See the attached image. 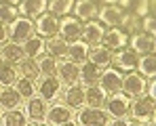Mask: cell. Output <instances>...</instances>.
I'll return each mask as SVG.
<instances>
[{"instance_id":"29","label":"cell","mask_w":156,"mask_h":126,"mask_svg":"<svg viewBox=\"0 0 156 126\" xmlns=\"http://www.w3.org/2000/svg\"><path fill=\"white\" fill-rule=\"evenodd\" d=\"M21 46H23L26 57H30V59H38V57L44 53V38H40V36H30Z\"/></svg>"},{"instance_id":"23","label":"cell","mask_w":156,"mask_h":126,"mask_svg":"<svg viewBox=\"0 0 156 126\" xmlns=\"http://www.w3.org/2000/svg\"><path fill=\"white\" fill-rule=\"evenodd\" d=\"M21 95L17 93V88L15 86H4L2 90H0V107L6 111V109H17L19 105H21Z\"/></svg>"},{"instance_id":"33","label":"cell","mask_w":156,"mask_h":126,"mask_svg":"<svg viewBox=\"0 0 156 126\" xmlns=\"http://www.w3.org/2000/svg\"><path fill=\"white\" fill-rule=\"evenodd\" d=\"M120 27L133 36V34H137V32H141V17H137V15H133L131 11H127L125 15H122V21H120Z\"/></svg>"},{"instance_id":"32","label":"cell","mask_w":156,"mask_h":126,"mask_svg":"<svg viewBox=\"0 0 156 126\" xmlns=\"http://www.w3.org/2000/svg\"><path fill=\"white\" fill-rule=\"evenodd\" d=\"M137 70L144 78H154L156 76V57L154 53H148V55H141L139 57V63H137Z\"/></svg>"},{"instance_id":"35","label":"cell","mask_w":156,"mask_h":126,"mask_svg":"<svg viewBox=\"0 0 156 126\" xmlns=\"http://www.w3.org/2000/svg\"><path fill=\"white\" fill-rule=\"evenodd\" d=\"M15 88H17V93L23 97V99H30V97H34L36 95V84H34V80H30V78H17V82H15Z\"/></svg>"},{"instance_id":"41","label":"cell","mask_w":156,"mask_h":126,"mask_svg":"<svg viewBox=\"0 0 156 126\" xmlns=\"http://www.w3.org/2000/svg\"><path fill=\"white\" fill-rule=\"evenodd\" d=\"M133 2H135V0H116V4H118V6H120V9H122L125 13H127V11H131Z\"/></svg>"},{"instance_id":"21","label":"cell","mask_w":156,"mask_h":126,"mask_svg":"<svg viewBox=\"0 0 156 126\" xmlns=\"http://www.w3.org/2000/svg\"><path fill=\"white\" fill-rule=\"evenodd\" d=\"M89 50H91V46L84 40H76L68 46V59L76 65H82L84 61H89Z\"/></svg>"},{"instance_id":"17","label":"cell","mask_w":156,"mask_h":126,"mask_svg":"<svg viewBox=\"0 0 156 126\" xmlns=\"http://www.w3.org/2000/svg\"><path fill=\"white\" fill-rule=\"evenodd\" d=\"M47 109H49V103L44 99H40V97H36V95L30 97L26 103V116L32 122H42L44 116H47Z\"/></svg>"},{"instance_id":"40","label":"cell","mask_w":156,"mask_h":126,"mask_svg":"<svg viewBox=\"0 0 156 126\" xmlns=\"http://www.w3.org/2000/svg\"><path fill=\"white\" fill-rule=\"evenodd\" d=\"M154 90H156V80L154 78L146 80V93H148V97H154Z\"/></svg>"},{"instance_id":"6","label":"cell","mask_w":156,"mask_h":126,"mask_svg":"<svg viewBox=\"0 0 156 126\" xmlns=\"http://www.w3.org/2000/svg\"><path fill=\"white\" fill-rule=\"evenodd\" d=\"M104 107H105V111H108V116H112V118H127L129 109H131V97L118 90L110 99H105Z\"/></svg>"},{"instance_id":"51","label":"cell","mask_w":156,"mask_h":126,"mask_svg":"<svg viewBox=\"0 0 156 126\" xmlns=\"http://www.w3.org/2000/svg\"><path fill=\"white\" fill-rule=\"evenodd\" d=\"M0 90H2V86H0Z\"/></svg>"},{"instance_id":"3","label":"cell","mask_w":156,"mask_h":126,"mask_svg":"<svg viewBox=\"0 0 156 126\" xmlns=\"http://www.w3.org/2000/svg\"><path fill=\"white\" fill-rule=\"evenodd\" d=\"M6 29H9V40L11 42L23 44L30 36H34V21L27 19V17H17L13 23L6 25Z\"/></svg>"},{"instance_id":"5","label":"cell","mask_w":156,"mask_h":126,"mask_svg":"<svg viewBox=\"0 0 156 126\" xmlns=\"http://www.w3.org/2000/svg\"><path fill=\"white\" fill-rule=\"evenodd\" d=\"M112 65H114V70H118V72H135L137 70V63H139V55L135 53V50L131 49V46H125V49L116 50L114 55H112V61H110Z\"/></svg>"},{"instance_id":"46","label":"cell","mask_w":156,"mask_h":126,"mask_svg":"<svg viewBox=\"0 0 156 126\" xmlns=\"http://www.w3.org/2000/svg\"><path fill=\"white\" fill-rule=\"evenodd\" d=\"M57 126H76L74 122H63V124H57Z\"/></svg>"},{"instance_id":"25","label":"cell","mask_w":156,"mask_h":126,"mask_svg":"<svg viewBox=\"0 0 156 126\" xmlns=\"http://www.w3.org/2000/svg\"><path fill=\"white\" fill-rule=\"evenodd\" d=\"M2 59H6V61L13 63V65H19V63L26 59L23 46L17 44V42H4V44H2Z\"/></svg>"},{"instance_id":"50","label":"cell","mask_w":156,"mask_h":126,"mask_svg":"<svg viewBox=\"0 0 156 126\" xmlns=\"http://www.w3.org/2000/svg\"><path fill=\"white\" fill-rule=\"evenodd\" d=\"M148 126H154V124H152V122H148Z\"/></svg>"},{"instance_id":"10","label":"cell","mask_w":156,"mask_h":126,"mask_svg":"<svg viewBox=\"0 0 156 126\" xmlns=\"http://www.w3.org/2000/svg\"><path fill=\"white\" fill-rule=\"evenodd\" d=\"M120 90H125V95H129L131 99L144 95L146 93V78L139 74L137 70L135 72H127V74L122 76V88Z\"/></svg>"},{"instance_id":"34","label":"cell","mask_w":156,"mask_h":126,"mask_svg":"<svg viewBox=\"0 0 156 126\" xmlns=\"http://www.w3.org/2000/svg\"><path fill=\"white\" fill-rule=\"evenodd\" d=\"M38 72H40V76H55L57 74V59H53L51 55H40Z\"/></svg>"},{"instance_id":"42","label":"cell","mask_w":156,"mask_h":126,"mask_svg":"<svg viewBox=\"0 0 156 126\" xmlns=\"http://www.w3.org/2000/svg\"><path fill=\"white\" fill-rule=\"evenodd\" d=\"M6 38H9V29H6V25H4V23H0V44H4Z\"/></svg>"},{"instance_id":"2","label":"cell","mask_w":156,"mask_h":126,"mask_svg":"<svg viewBox=\"0 0 156 126\" xmlns=\"http://www.w3.org/2000/svg\"><path fill=\"white\" fill-rule=\"evenodd\" d=\"M76 122L78 126H108L110 122V116L104 107H80L78 109V116H76Z\"/></svg>"},{"instance_id":"20","label":"cell","mask_w":156,"mask_h":126,"mask_svg":"<svg viewBox=\"0 0 156 126\" xmlns=\"http://www.w3.org/2000/svg\"><path fill=\"white\" fill-rule=\"evenodd\" d=\"M19 15L27 19H36L42 13H47V0H21L17 6Z\"/></svg>"},{"instance_id":"43","label":"cell","mask_w":156,"mask_h":126,"mask_svg":"<svg viewBox=\"0 0 156 126\" xmlns=\"http://www.w3.org/2000/svg\"><path fill=\"white\" fill-rule=\"evenodd\" d=\"M108 126H129V122L125 120V118H114V120H110Z\"/></svg>"},{"instance_id":"15","label":"cell","mask_w":156,"mask_h":126,"mask_svg":"<svg viewBox=\"0 0 156 126\" xmlns=\"http://www.w3.org/2000/svg\"><path fill=\"white\" fill-rule=\"evenodd\" d=\"M122 15H125V11L118 6V4H104L99 11H97V17H99V21L108 27H118L120 21H122Z\"/></svg>"},{"instance_id":"11","label":"cell","mask_w":156,"mask_h":126,"mask_svg":"<svg viewBox=\"0 0 156 126\" xmlns=\"http://www.w3.org/2000/svg\"><path fill=\"white\" fill-rule=\"evenodd\" d=\"M104 32H105V25L99 19H91V21L82 23V36H80V40H84L89 46H97V44H101Z\"/></svg>"},{"instance_id":"30","label":"cell","mask_w":156,"mask_h":126,"mask_svg":"<svg viewBox=\"0 0 156 126\" xmlns=\"http://www.w3.org/2000/svg\"><path fill=\"white\" fill-rule=\"evenodd\" d=\"M89 61L99 65V67H108L110 61H112V50H108L104 44H97L89 50Z\"/></svg>"},{"instance_id":"31","label":"cell","mask_w":156,"mask_h":126,"mask_svg":"<svg viewBox=\"0 0 156 126\" xmlns=\"http://www.w3.org/2000/svg\"><path fill=\"white\" fill-rule=\"evenodd\" d=\"M99 76H101V67H99V65H95V63H91V61H84V63H82V67H80V80H82L87 86H89V84H97Z\"/></svg>"},{"instance_id":"37","label":"cell","mask_w":156,"mask_h":126,"mask_svg":"<svg viewBox=\"0 0 156 126\" xmlns=\"http://www.w3.org/2000/svg\"><path fill=\"white\" fill-rule=\"evenodd\" d=\"M17 17H19V11H17V6H13V4H6V2H0V23L9 25V23H13Z\"/></svg>"},{"instance_id":"44","label":"cell","mask_w":156,"mask_h":126,"mask_svg":"<svg viewBox=\"0 0 156 126\" xmlns=\"http://www.w3.org/2000/svg\"><path fill=\"white\" fill-rule=\"evenodd\" d=\"M0 2H6V4H13V6H19L21 0H0Z\"/></svg>"},{"instance_id":"18","label":"cell","mask_w":156,"mask_h":126,"mask_svg":"<svg viewBox=\"0 0 156 126\" xmlns=\"http://www.w3.org/2000/svg\"><path fill=\"white\" fill-rule=\"evenodd\" d=\"M61 99H63V105H68L70 109H80L84 105V86L82 84H70L63 90Z\"/></svg>"},{"instance_id":"45","label":"cell","mask_w":156,"mask_h":126,"mask_svg":"<svg viewBox=\"0 0 156 126\" xmlns=\"http://www.w3.org/2000/svg\"><path fill=\"white\" fill-rule=\"evenodd\" d=\"M129 126H144L141 122H137V120H133V122H129Z\"/></svg>"},{"instance_id":"36","label":"cell","mask_w":156,"mask_h":126,"mask_svg":"<svg viewBox=\"0 0 156 126\" xmlns=\"http://www.w3.org/2000/svg\"><path fill=\"white\" fill-rule=\"evenodd\" d=\"M19 72H21V76H23V78L36 80V78L40 76V72H38V61H36V59H30V57H26V59L19 63Z\"/></svg>"},{"instance_id":"49","label":"cell","mask_w":156,"mask_h":126,"mask_svg":"<svg viewBox=\"0 0 156 126\" xmlns=\"http://www.w3.org/2000/svg\"><path fill=\"white\" fill-rule=\"evenodd\" d=\"M0 59H2V46H0Z\"/></svg>"},{"instance_id":"47","label":"cell","mask_w":156,"mask_h":126,"mask_svg":"<svg viewBox=\"0 0 156 126\" xmlns=\"http://www.w3.org/2000/svg\"><path fill=\"white\" fill-rule=\"evenodd\" d=\"M27 126H42L40 122H32V124H27Z\"/></svg>"},{"instance_id":"39","label":"cell","mask_w":156,"mask_h":126,"mask_svg":"<svg viewBox=\"0 0 156 126\" xmlns=\"http://www.w3.org/2000/svg\"><path fill=\"white\" fill-rule=\"evenodd\" d=\"M141 32H146V34H154V13L141 17Z\"/></svg>"},{"instance_id":"19","label":"cell","mask_w":156,"mask_h":126,"mask_svg":"<svg viewBox=\"0 0 156 126\" xmlns=\"http://www.w3.org/2000/svg\"><path fill=\"white\" fill-rule=\"evenodd\" d=\"M44 120L49 122L51 126H57V124H63V122H72V109L68 105H59L55 103L47 109V116Z\"/></svg>"},{"instance_id":"13","label":"cell","mask_w":156,"mask_h":126,"mask_svg":"<svg viewBox=\"0 0 156 126\" xmlns=\"http://www.w3.org/2000/svg\"><path fill=\"white\" fill-rule=\"evenodd\" d=\"M99 86L104 88L105 93L114 95L122 88V72L114 70V67H108V70H101V76H99Z\"/></svg>"},{"instance_id":"48","label":"cell","mask_w":156,"mask_h":126,"mask_svg":"<svg viewBox=\"0 0 156 126\" xmlns=\"http://www.w3.org/2000/svg\"><path fill=\"white\" fill-rule=\"evenodd\" d=\"M93 2H101V4H105V0H93Z\"/></svg>"},{"instance_id":"38","label":"cell","mask_w":156,"mask_h":126,"mask_svg":"<svg viewBox=\"0 0 156 126\" xmlns=\"http://www.w3.org/2000/svg\"><path fill=\"white\" fill-rule=\"evenodd\" d=\"M131 13L137 17H146V15L154 13V0H135L131 6Z\"/></svg>"},{"instance_id":"28","label":"cell","mask_w":156,"mask_h":126,"mask_svg":"<svg viewBox=\"0 0 156 126\" xmlns=\"http://www.w3.org/2000/svg\"><path fill=\"white\" fill-rule=\"evenodd\" d=\"M17 67L13 63H9L6 59H0V86H13L17 82Z\"/></svg>"},{"instance_id":"9","label":"cell","mask_w":156,"mask_h":126,"mask_svg":"<svg viewBox=\"0 0 156 126\" xmlns=\"http://www.w3.org/2000/svg\"><path fill=\"white\" fill-rule=\"evenodd\" d=\"M57 29H59V17H55L51 13H42L40 17H36V23H34L36 36L49 40L53 36H57Z\"/></svg>"},{"instance_id":"1","label":"cell","mask_w":156,"mask_h":126,"mask_svg":"<svg viewBox=\"0 0 156 126\" xmlns=\"http://www.w3.org/2000/svg\"><path fill=\"white\" fill-rule=\"evenodd\" d=\"M129 114L133 116V120L137 122H154L156 116V105H154V97H148V95H139L135 99H131V109Z\"/></svg>"},{"instance_id":"14","label":"cell","mask_w":156,"mask_h":126,"mask_svg":"<svg viewBox=\"0 0 156 126\" xmlns=\"http://www.w3.org/2000/svg\"><path fill=\"white\" fill-rule=\"evenodd\" d=\"M57 80L61 82V84H78V80H80V67H78L76 63H72L70 59H66V61H61L59 65H57Z\"/></svg>"},{"instance_id":"16","label":"cell","mask_w":156,"mask_h":126,"mask_svg":"<svg viewBox=\"0 0 156 126\" xmlns=\"http://www.w3.org/2000/svg\"><path fill=\"white\" fill-rule=\"evenodd\" d=\"M97 11H99V6L93 0H76L74 2V9H72L74 17H76L80 23H87V21L95 19L97 17Z\"/></svg>"},{"instance_id":"26","label":"cell","mask_w":156,"mask_h":126,"mask_svg":"<svg viewBox=\"0 0 156 126\" xmlns=\"http://www.w3.org/2000/svg\"><path fill=\"white\" fill-rule=\"evenodd\" d=\"M0 126H27V116L26 111L17 109H6L0 116Z\"/></svg>"},{"instance_id":"24","label":"cell","mask_w":156,"mask_h":126,"mask_svg":"<svg viewBox=\"0 0 156 126\" xmlns=\"http://www.w3.org/2000/svg\"><path fill=\"white\" fill-rule=\"evenodd\" d=\"M105 99H108V93L99 84H89L84 88V103H89L91 107H104Z\"/></svg>"},{"instance_id":"12","label":"cell","mask_w":156,"mask_h":126,"mask_svg":"<svg viewBox=\"0 0 156 126\" xmlns=\"http://www.w3.org/2000/svg\"><path fill=\"white\" fill-rule=\"evenodd\" d=\"M129 44L139 57L148 55V53H154V49H156L154 34H146V32H137V34L129 36Z\"/></svg>"},{"instance_id":"7","label":"cell","mask_w":156,"mask_h":126,"mask_svg":"<svg viewBox=\"0 0 156 126\" xmlns=\"http://www.w3.org/2000/svg\"><path fill=\"white\" fill-rule=\"evenodd\" d=\"M57 34H59V38H63L68 44H72V42L80 40V36H82V23L78 21L74 15H66V17L59 19V29H57Z\"/></svg>"},{"instance_id":"8","label":"cell","mask_w":156,"mask_h":126,"mask_svg":"<svg viewBox=\"0 0 156 126\" xmlns=\"http://www.w3.org/2000/svg\"><path fill=\"white\" fill-rule=\"evenodd\" d=\"M101 44L108 50H120L125 46H129V34L118 25V27H108L104 32V38H101Z\"/></svg>"},{"instance_id":"22","label":"cell","mask_w":156,"mask_h":126,"mask_svg":"<svg viewBox=\"0 0 156 126\" xmlns=\"http://www.w3.org/2000/svg\"><path fill=\"white\" fill-rule=\"evenodd\" d=\"M68 46H70V44H68L63 38L53 36V38H49V40L44 42V53L51 55L53 59H66V57H68Z\"/></svg>"},{"instance_id":"4","label":"cell","mask_w":156,"mask_h":126,"mask_svg":"<svg viewBox=\"0 0 156 126\" xmlns=\"http://www.w3.org/2000/svg\"><path fill=\"white\" fill-rule=\"evenodd\" d=\"M36 93L40 99H44L47 103L49 101H55L61 93V82L57 80V76H38L36 78Z\"/></svg>"},{"instance_id":"27","label":"cell","mask_w":156,"mask_h":126,"mask_svg":"<svg viewBox=\"0 0 156 126\" xmlns=\"http://www.w3.org/2000/svg\"><path fill=\"white\" fill-rule=\"evenodd\" d=\"M76 0H47V13H51L55 17H66L72 13Z\"/></svg>"}]
</instances>
